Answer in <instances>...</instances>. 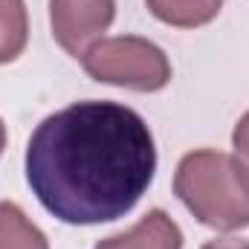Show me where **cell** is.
Instances as JSON below:
<instances>
[{"label": "cell", "mask_w": 249, "mask_h": 249, "mask_svg": "<svg viewBox=\"0 0 249 249\" xmlns=\"http://www.w3.org/2000/svg\"><path fill=\"white\" fill-rule=\"evenodd\" d=\"M157 171L145 119L116 102H75L47 116L26 148V180L41 206L72 226L127 214Z\"/></svg>", "instance_id": "obj_1"}, {"label": "cell", "mask_w": 249, "mask_h": 249, "mask_svg": "<svg viewBox=\"0 0 249 249\" xmlns=\"http://www.w3.org/2000/svg\"><path fill=\"white\" fill-rule=\"evenodd\" d=\"M174 191L206 226L235 232L249 226V168L223 151H194L177 165Z\"/></svg>", "instance_id": "obj_2"}, {"label": "cell", "mask_w": 249, "mask_h": 249, "mask_svg": "<svg viewBox=\"0 0 249 249\" xmlns=\"http://www.w3.org/2000/svg\"><path fill=\"white\" fill-rule=\"evenodd\" d=\"M81 64L90 78L116 87H130L139 93L162 90L171 81V64L165 53L157 44L133 35L96 41L81 55Z\"/></svg>", "instance_id": "obj_3"}, {"label": "cell", "mask_w": 249, "mask_h": 249, "mask_svg": "<svg viewBox=\"0 0 249 249\" xmlns=\"http://www.w3.org/2000/svg\"><path fill=\"white\" fill-rule=\"evenodd\" d=\"M116 0H50L53 35L64 50L81 58L113 23Z\"/></svg>", "instance_id": "obj_4"}, {"label": "cell", "mask_w": 249, "mask_h": 249, "mask_svg": "<svg viewBox=\"0 0 249 249\" xmlns=\"http://www.w3.org/2000/svg\"><path fill=\"white\" fill-rule=\"evenodd\" d=\"M96 249H183V232L162 209H151L133 229L99 241Z\"/></svg>", "instance_id": "obj_5"}, {"label": "cell", "mask_w": 249, "mask_h": 249, "mask_svg": "<svg viewBox=\"0 0 249 249\" xmlns=\"http://www.w3.org/2000/svg\"><path fill=\"white\" fill-rule=\"evenodd\" d=\"M145 3L154 18L180 29H194L214 20L223 6V0H145Z\"/></svg>", "instance_id": "obj_6"}, {"label": "cell", "mask_w": 249, "mask_h": 249, "mask_svg": "<svg viewBox=\"0 0 249 249\" xmlns=\"http://www.w3.org/2000/svg\"><path fill=\"white\" fill-rule=\"evenodd\" d=\"M0 249H50V244L15 203H0Z\"/></svg>", "instance_id": "obj_7"}, {"label": "cell", "mask_w": 249, "mask_h": 249, "mask_svg": "<svg viewBox=\"0 0 249 249\" xmlns=\"http://www.w3.org/2000/svg\"><path fill=\"white\" fill-rule=\"evenodd\" d=\"M29 38L23 0H0V64L15 61Z\"/></svg>", "instance_id": "obj_8"}, {"label": "cell", "mask_w": 249, "mask_h": 249, "mask_svg": "<svg viewBox=\"0 0 249 249\" xmlns=\"http://www.w3.org/2000/svg\"><path fill=\"white\" fill-rule=\"evenodd\" d=\"M232 142H235V154H238V160L249 168V113H244L241 122L235 124Z\"/></svg>", "instance_id": "obj_9"}, {"label": "cell", "mask_w": 249, "mask_h": 249, "mask_svg": "<svg viewBox=\"0 0 249 249\" xmlns=\"http://www.w3.org/2000/svg\"><path fill=\"white\" fill-rule=\"evenodd\" d=\"M203 249H249V241H238V238H217V241H209Z\"/></svg>", "instance_id": "obj_10"}, {"label": "cell", "mask_w": 249, "mask_h": 249, "mask_svg": "<svg viewBox=\"0 0 249 249\" xmlns=\"http://www.w3.org/2000/svg\"><path fill=\"white\" fill-rule=\"evenodd\" d=\"M3 148H6V124L0 122V154H3Z\"/></svg>", "instance_id": "obj_11"}]
</instances>
